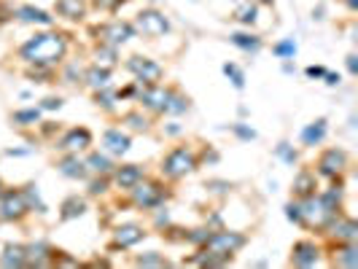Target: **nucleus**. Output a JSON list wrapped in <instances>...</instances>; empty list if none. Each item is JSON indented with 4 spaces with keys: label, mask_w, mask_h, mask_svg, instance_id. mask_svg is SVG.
Masks as SVG:
<instances>
[{
    "label": "nucleus",
    "mask_w": 358,
    "mask_h": 269,
    "mask_svg": "<svg viewBox=\"0 0 358 269\" xmlns=\"http://www.w3.org/2000/svg\"><path fill=\"white\" fill-rule=\"evenodd\" d=\"M68 46H70L68 35L46 30V33H35L30 41H25L19 49V57L38 68H54L68 57Z\"/></svg>",
    "instance_id": "nucleus-1"
},
{
    "label": "nucleus",
    "mask_w": 358,
    "mask_h": 269,
    "mask_svg": "<svg viewBox=\"0 0 358 269\" xmlns=\"http://www.w3.org/2000/svg\"><path fill=\"white\" fill-rule=\"evenodd\" d=\"M197 170V156H194V151L186 146H178L173 148L164 159H162V175L167 178V180H180V178H186L189 172Z\"/></svg>",
    "instance_id": "nucleus-2"
},
{
    "label": "nucleus",
    "mask_w": 358,
    "mask_h": 269,
    "mask_svg": "<svg viewBox=\"0 0 358 269\" xmlns=\"http://www.w3.org/2000/svg\"><path fill=\"white\" fill-rule=\"evenodd\" d=\"M248 243L245 240V234H240V232H213V234H207V240L202 243L205 250H210V253H216V256H224V259H229L243 248V245Z\"/></svg>",
    "instance_id": "nucleus-3"
},
{
    "label": "nucleus",
    "mask_w": 358,
    "mask_h": 269,
    "mask_svg": "<svg viewBox=\"0 0 358 269\" xmlns=\"http://www.w3.org/2000/svg\"><path fill=\"white\" fill-rule=\"evenodd\" d=\"M127 71L135 75V78H138V84H140V86L162 84V78H164V68H162L159 62L149 59V57H140V54L129 57V59H127Z\"/></svg>",
    "instance_id": "nucleus-4"
},
{
    "label": "nucleus",
    "mask_w": 358,
    "mask_h": 269,
    "mask_svg": "<svg viewBox=\"0 0 358 269\" xmlns=\"http://www.w3.org/2000/svg\"><path fill=\"white\" fill-rule=\"evenodd\" d=\"M135 33H143L146 38H162L170 33V19L156 8H143L135 17Z\"/></svg>",
    "instance_id": "nucleus-5"
},
{
    "label": "nucleus",
    "mask_w": 358,
    "mask_h": 269,
    "mask_svg": "<svg viewBox=\"0 0 358 269\" xmlns=\"http://www.w3.org/2000/svg\"><path fill=\"white\" fill-rule=\"evenodd\" d=\"M30 213L27 196L22 189H3L0 192V221H19Z\"/></svg>",
    "instance_id": "nucleus-6"
},
{
    "label": "nucleus",
    "mask_w": 358,
    "mask_h": 269,
    "mask_svg": "<svg viewBox=\"0 0 358 269\" xmlns=\"http://www.w3.org/2000/svg\"><path fill=\"white\" fill-rule=\"evenodd\" d=\"M129 192H132V202L140 210H153V207H159L164 202V189L156 180H138Z\"/></svg>",
    "instance_id": "nucleus-7"
},
{
    "label": "nucleus",
    "mask_w": 358,
    "mask_h": 269,
    "mask_svg": "<svg viewBox=\"0 0 358 269\" xmlns=\"http://www.w3.org/2000/svg\"><path fill=\"white\" fill-rule=\"evenodd\" d=\"M95 35H97L100 44H108V46H116V49H119L122 44H127L129 38H135V25L122 22V19L105 22V25L95 27Z\"/></svg>",
    "instance_id": "nucleus-8"
},
{
    "label": "nucleus",
    "mask_w": 358,
    "mask_h": 269,
    "mask_svg": "<svg viewBox=\"0 0 358 269\" xmlns=\"http://www.w3.org/2000/svg\"><path fill=\"white\" fill-rule=\"evenodd\" d=\"M345 167H348V151H342V148H326L318 156V172L326 178H339Z\"/></svg>",
    "instance_id": "nucleus-9"
},
{
    "label": "nucleus",
    "mask_w": 358,
    "mask_h": 269,
    "mask_svg": "<svg viewBox=\"0 0 358 269\" xmlns=\"http://www.w3.org/2000/svg\"><path fill=\"white\" fill-rule=\"evenodd\" d=\"M321 259V248L312 240H299L291 248V264L294 267H315Z\"/></svg>",
    "instance_id": "nucleus-10"
},
{
    "label": "nucleus",
    "mask_w": 358,
    "mask_h": 269,
    "mask_svg": "<svg viewBox=\"0 0 358 269\" xmlns=\"http://www.w3.org/2000/svg\"><path fill=\"white\" fill-rule=\"evenodd\" d=\"M92 146V132L86 127H73L68 129L62 138H59V148L68 151V154H78V151H86Z\"/></svg>",
    "instance_id": "nucleus-11"
},
{
    "label": "nucleus",
    "mask_w": 358,
    "mask_h": 269,
    "mask_svg": "<svg viewBox=\"0 0 358 269\" xmlns=\"http://www.w3.org/2000/svg\"><path fill=\"white\" fill-rule=\"evenodd\" d=\"M167 95H170V89H167V86H162V84H151V86H143V92H140V102H143V108H146V111H151V113H164Z\"/></svg>",
    "instance_id": "nucleus-12"
},
{
    "label": "nucleus",
    "mask_w": 358,
    "mask_h": 269,
    "mask_svg": "<svg viewBox=\"0 0 358 269\" xmlns=\"http://www.w3.org/2000/svg\"><path fill=\"white\" fill-rule=\"evenodd\" d=\"M54 11H57V17H62L68 22H81L89 11V3L86 0H57Z\"/></svg>",
    "instance_id": "nucleus-13"
},
{
    "label": "nucleus",
    "mask_w": 358,
    "mask_h": 269,
    "mask_svg": "<svg viewBox=\"0 0 358 269\" xmlns=\"http://www.w3.org/2000/svg\"><path fill=\"white\" fill-rule=\"evenodd\" d=\"M143 237H146V232H143L140 223H122L113 232V243L119 245V248H132V245L140 243Z\"/></svg>",
    "instance_id": "nucleus-14"
},
{
    "label": "nucleus",
    "mask_w": 358,
    "mask_h": 269,
    "mask_svg": "<svg viewBox=\"0 0 358 269\" xmlns=\"http://www.w3.org/2000/svg\"><path fill=\"white\" fill-rule=\"evenodd\" d=\"M129 143H132L129 135L127 132H122V129H108V132L102 135V148H105V154H113V156L127 154Z\"/></svg>",
    "instance_id": "nucleus-15"
},
{
    "label": "nucleus",
    "mask_w": 358,
    "mask_h": 269,
    "mask_svg": "<svg viewBox=\"0 0 358 269\" xmlns=\"http://www.w3.org/2000/svg\"><path fill=\"white\" fill-rule=\"evenodd\" d=\"M332 226V237L337 243H356L358 240V223L353 219H337L329 223Z\"/></svg>",
    "instance_id": "nucleus-16"
},
{
    "label": "nucleus",
    "mask_w": 358,
    "mask_h": 269,
    "mask_svg": "<svg viewBox=\"0 0 358 269\" xmlns=\"http://www.w3.org/2000/svg\"><path fill=\"white\" fill-rule=\"evenodd\" d=\"M17 19L25 22V25H44V27H49L54 22V17H51L49 11L35 8V6H19L17 8Z\"/></svg>",
    "instance_id": "nucleus-17"
},
{
    "label": "nucleus",
    "mask_w": 358,
    "mask_h": 269,
    "mask_svg": "<svg viewBox=\"0 0 358 269\" xmlns=\"http://www.w3.org/2000/svg\"><path fill=\"white\" fill-rule=\"evenodd\" d=\"M0 267H27V248L19 243H8L0 253Z\"/></svg>",
    "instance_id": "nucleus-18"
},
{
    "label": "nucleus",
    "mask_w": 358,
    "mask_h": 269,
    "mask_svg": "<svg viewBox=\"0 0 358 269\" xmlns=\"http://www.w3.org/2000/svg\"><path fill=\"white\" fill-rule=\"evenodd\" d=\"M57 170L62 172L65 178H73V180H84L89 170H86V165L78 159L76 154H68L65 159H59V165H57Z\"/></svg>",
    "instance_id": "nucleus-19"
},
{
    "label": "nucleus",
    "mask_w": 358,
    "mask_h": 269,
    "mask_svg": "<svg viewBox=\"0 0 358 269\" xmlns=\"http://www.w3.org/2000/svg\"><path fill=\"white\" fill-rule=\"evenodd\" d=\"M113 180H116L119 189H127L129 192L138 180H143V170H140L138 165H122V167L113 170Z\"/></svg>",
    "instance_id": "nucleus-20"
},
{
    "label": "nucleus",
    "mask_w": 358,
    "mask_h": 269,
    "mask_svg": "<svg viewBox=\"0 0 358 269\" xmlns=\"http://www.w3.org/2000/svg\"><path fill=\"white\" fill-rule=\"evenodd\" d=\"M315 189H318V178H315V172L302 170L296 178H294V196H296V199H307V196H312L315 194Z\"/></svg>",
    "instance_id": "nucleus-21"
},
{
    "label": "nucleus",
    "mask_w": 358,
    "mask_h": 269,
    "mask_svg": "<svg viewBox=\"0 0 358 269\" xmlns=\"http://www.w3.org/2000/svg\"><path fill=\"white\" fill-rule=\"evenodd\" d=\"M84 84L89 86V89H105V86H111V71L108 68H100V65H95V68H89L86 73H84Z\"/></svg>",
    "instance_id": "nucleus-22"
},
{
    "label": "nucleus",
    "mask_w": 358,
    "mask_h": 269,
    "mask_svg": "<svg viewBox=\"0 0 358 269\" xmlns=\"http://www.w3.org/2000/svg\"><path fill=\"white\" fill-rule=\"evenodd\" d=\"M27 248V264H35V267H44V264H51L54 259V250H51L46 243L38 245H25Z\"/></svg>",
    "instance_id": "nucleus-23"
},
{
    "label": "nucleus",
    "mask_w": 358,
    "mask_h": 269,
    "mask_svg": "<svg viewBox=\"0 0 358 269\" xmlns=\"http://www.w3.org/2000/svg\"><path fill=\"white\" fill-rule=\"evenodd\" d=\"M326 119H318V122L307 124L305 129H302V143L305 146H318L323 138H326Z\"/></svg>",
    "instance_id": "nucleus-24"
},
{
    "label": "nucleus",
    "mask_w": 358,
    "mask_h": 269,
    "mask_svg": "<svg viewBox=\"0 0 358 269\" xmlns=\"http://www.w3.org/2000/svg\"><path fill=\"white\" fill-rule=\"evenodd\" d=\"M84 213H86V202H84L81 196H68V199L62 202V207H59V219L62 221L81 219Z\"/></svg>",
    "instance_id": "nucleus-25"
},
{
    "label": "nucleus",
    "mask_w": 358,
    "mask_h": 269,
    "mask_svg": "<svg viewBox=\"0 0 358 269\" xmlns=\"http://www.w3.org/2000/svg\"><path fill=\"white\" fill-rule=\"evenodd\" d=\"M229 41L237 46V49L243 51H251V54H256V51L261 49V38L258 35H254V33H232Z\"/></svg>",
    "instance_id": "nucleus-26"
},
{
    "label": "nucleus",
    "mask_w": 358,
    "mask_h": 269,
    "mask_svg": "<svg viewBox=\"0 0 358 269\" xmlns=\"http://www.w3.org/2000/svg\"><path fill=\"white\" fill-rule=\"evenodd\" d=\"M189 111V98H183L178 89H170V95H167V105H164V113H170V116H180V113H186Z\"/></svg>",
    "instance_id": "nucleus-27"
},
{
    "label": "nucleus",
    "mask_w": 358,
    "mask_h": 269,
    "mask_svg": "<svg viewBox=\"0 0 358 269\" xmlns=\"http://www.w3.org/2000/svg\"><path fill=\"white\" fill-rule=\"evenodd\" d=\"M84 165H86V170L95 172V175H108V172H113V162L108 159V154H92Z\"/></svg>",
    "instance_id": "nucleus-28"
},
{
    "label": "nucleus",
    "mask_w": 358,
    "mask_h": 269,
    "mask_svg": "<svg viewBox=\"0 0 358 269\" xmlns=\"http://www.w3.org/2000/svg\"><path fill=\"white\" fill-rule=\"evenodd\" d=\"M339 267H356L358 264V248L356 243H342V248H339V256L334 259Z\"/></svg>",
    "instance_id": "nucleus-29"
},
{
    "label": "nucleus",
    "mask_w": 358,
    "mask_h": 269,
    "mask_svg": "<svg viewBox=\"0 0 358 269\" xmlns=\"http://www.w3.org/2000/svg\"><path fill=\"white\" fill-rule=\"evenodd\" d=\"M95 57H97V65H100V68H108V71H111V68L116 65V59H119V57H116V46H108V44H100L97 51H95Z\"/></svg>",
    "instance_id": "nucleus-30"
},
{
    "label": "nucleus",
    "mask_w": 358,
    "mask_h": 269,
    "mask_svg": "<svg viewBox=\"0 0 358 269\" xmlns=\"http://www.w3.org/2000/svg\"><path fill=\"white\" fill-rule=\"evenodd\" d=\"M256 11H258V6H256L254 0H251V3H243V6H237V11H234V19H237V22H243V25H254V22H256Z\"/></svg>",
    "instance_id": "nucleus-31"
},
{
    "label": "nucleus",
    "mask_w": 358,
    "mask_h": 269,
    "mask_svg": "<svg viewBox=\"0 0 358 269\" xmlns=\"http://www.w3.org/2000/svg\"><path fill=\"white\" fill-rule=\"evenodd\" d=\"M272 51H275L281 59H294V54H296V41H294V38H285L281 44H275Z\"/></svg>",
    "instance_id": "nucleus-32"
},
{
    "label": "nucleus",
    "mask_w": 358,
    "mask_h": 269,
    "mask_svg": "<svg viewBox=\"0 0 358 269\" xmlns=\"http://www.w3.org/2000/svg\"><path fill=\"white\" fill-rule=\"evenodd\" d=\"M41 119V108H27V111H17L14 113V122L22 124V127H30Z\"/></svg>",
    "instance_id": "nucleus-33"
},
{
    "label": "nucleus",
    "mask_w": 358,
    "mask_h": 269,
    "mask_svg": "<svg viewBox=\"0 0 358 269\" xmlns=\"http://www.w3.org/2000/svg\"><path fill=\"white\" fill-rule=\"evenodd\" d=\"M224 73H227V78L234 84V89H243V86H245V73H243L234 62H227V65H224Z\"/></svg>",
    "instance_id": "nucleus-34"
},
{
    "label": "nucleus",
    "mask_w": 358,
    "mask_h": 269,
    "mask_svg": "<svg viewBox=\"0 0 358 269\" xmlns=\"http://www.w3.org/2000/svg\"><path fill=\"white\" fill-rule=\"evenodd\" d=\"M122 122L129 124V129H135V132H143V129L149 127L146 116H140L138 111H129V113H124V119H122Z\"/></svg>",
    "instance_id": "nucleus-35"
},
{
    "label": "nucleus",
    "mask_w": 358,
    "mask_h": 269,
    "mask_svg": "<svg viewBox=\"0 0 358 269\" xmlns=\"http://www.w3.org/2000/svg\"><path fill=\"white\" fill-rule=\"evenodd\" d=\"M135 264L138 267H167V259H162L159 253H143V256H138Z\"/></svg>",
    "instance_id": "nucleus-36"
},
{
    "label": "nucleus",
    "mask_w": 358,
    "mask_h": 269,
    "mask_svg": "<svg viewBox=\"0 0 358 269\" xmlns=\"http://www.w3.org/2000/svg\"><path fill=\"white\" fill-rule=\"evenodd\" d=\"M95 100H97V105H102L105 111H113V108H116V105H113V100H116V92H113L111 86H105V89H97Z\"/></svg>",
    "instance_id": "nucleus-37"
},
{
    "label": "nucleus",
    "mask_w": 358,
    "mask_h": 269,
    "mask_svg": "<svg viewBox=\"0 0 358 269\" xmlns=\"http://www.w3.org/2000/svg\"><path fill=\"white\" fill-rule=\"evenodd\" d=\"M124 3H127V0H92V8L105 11V14H113V11H119Z\"/></svg>",
    "instance_id": "nucleus-38"
},
{
    "label": "nucleus",
    "mask_w": 358,
    "mask_h": 269,
    "mask_svg": "<svg viewBox=\"0 0 358 269\" xmlns=\"http://www.w3.org/2000/svg\"><path fill=\"white\" fill-rule=\"evenodd\" d=\"M285 216H288V221H294V223H302L305 226V219H302V205L296 202H291V205H285Z\"/></svg>",
    "instance_id": "nucleus-39"
},
{
    "label": "nucleus",
    "mask_w": 358,
    "mask_h": 269,
    "mask_svg": "<svg viewBox=\"0 0 358 269\" xmlns=\"http://www.w3.org/2000/svg\"><path fill=\"white\" fill-rule=\"evenodd\" d=\"M102 192H105V175H102V178H97V180H92V183H89V194H92V196L102 194Z\"/></svg>",
    "instance_id": "nucleus-40"
},
{
    "label": "nucleus",
    "mask_w": 358,
    "mask_h": 269,
    "mask_svg": "<svg viewBox=\"0 0 358 269\" xmlns=\"http://www.w3.org/2000/svg\"><path fill=\"white\" fill-rule=\"evenodd\" d=\"M54 108H62V98H46L41 111H54Z\"/></svg>",
    "instance_id": "nucleus-41"
},
{
    "label": "nucleus",
    "mask_w": 358,
    "mask_h": 269,
    "mask_svg": "<svg viewBox=\"0 0 358 269\" xmlns=\"http://www.w3.org/2000/svg\"><path fill=\"white\" fill-rule=\"evenodd\" d=\"M234 132H237L240 138H248V140H251V138H256L254 129H245V127H234Z\"/></svg>",
    "instance_id": "nucleus-42"
},
{
    "label": "nucleus",
    "mask_w": 358,
    "mask_h": 269,
    "mask_svg": "<svg viewBox=\"0 0 358 269\" xmlns=\"http://www.w3.org/2000/svg\"><path fill=\"white\" fill-rule=\"evenodd\" d=\"M323 73H326L323 68H315V65H310V68H307V75H310V78H323Z\"/></svg>",
    "instance_id": "nucleus-43"
},
{
    "label": "nucleus",
    "mask_w": 358,
    "mask_h": 269,
    "mask_svg": "<svg viewBox=\"0 0 358 269\" xmlns=\"http://www.w3.org/2000/svg\"><path fill=\"white\" fill-rule=\"evenodd\" d=\"M356 59H358L356 54H350V57H348V71H350L353 75L358 73V62H356Z\"/></svg>",
    "instance_id": "nucleus-44"
},
{
    "label": "nucleus",
    "mask_w": 358,
    "mask_h": 269,
    "mask_svg": "<svg viewBox=\"0 0 358 269\" xmlns=\"http://www.w3.org/2000/svg\"><path fill=\"white\" fill-rule=\"evenodd\" d=\"M323 78H326V84H329V86L339 84V75H334V73H323Z\"/></svg>",
    "instance_id": "nucleus-45"
},
{
    "label": "nucleus",
    "mask_w": 358,
    "mask_h": 269,
    "mask_svg": "<svg viewBox=\"0 0 358 269\" xmlns=\"http://www.w3.org/2000/svg\"><path fill=\"white\" fill-rule=\"evenodd\" d=\"M342 3H345L350 11H356V8H358V0H342Z\"/></svg>",
    "instance_id": "nucleus-46"
},
{
    "label": "nucleus",
    "mask_w": 358,
    "mask_h": 269,
    "mask_svg": "<svg viewBox=\"0 0 358 269\" xmlns=\"http://www.w3.org/2000/svg\"><path fill=\"white\" fill-rule=\"evenodd\" d=\"M256 6H272V3H275V0H254Z\"/></svg>",
    "instance_id": "nucleus-47"
},
{
    "label": "nucleus",
    "mask_w": 358,
    "mask_h": 269,
    "mask_svg": "<svg viewBox=\"0 0 358 269\" xmlns=\"http://www.w3.org/2000/svg\"><path fill=\"white\" fill-rule=\"evenodd\" d=\"M0 192H3V180H0Z\"/></svg>",
    "instance_id": "nucleus-48"
}]
</instances>
